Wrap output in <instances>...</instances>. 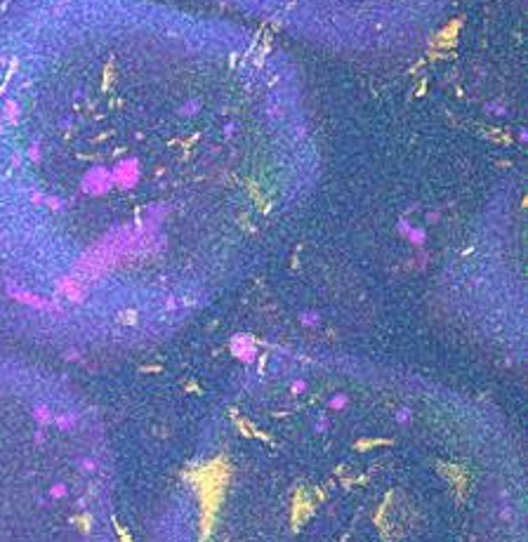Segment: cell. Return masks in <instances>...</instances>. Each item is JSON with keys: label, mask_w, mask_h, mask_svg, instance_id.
Here are the masks:
<instances>
[{"label": "cell", "mask_w": 528, "mask_h": 542, "mask_svg": "<svg viewBox=\"0 0 528 542\" xmlns=\"http://www.w3.org/2000/svg\"><path fill=\"white\" fill-rule=\"evenodd\" d=\"M111 179H113L118 186H123V189L135 186L137 184V179H140V165H137V161L132 158V161L118 163L116 170L111 172Z\"/></svg>", "instance_id": "1"}, {"label": "cell", "mask_w": 528, "mask_h": 542, "mask_svg": "<svg viewBox=\"0 0 528 542\" xmlns=\"http://www.w3.org/2000/svg\"><path fill=\"white\" fill-rule=\"evenodd\" d=\"M111 184H113L111 172H106L104 168H97V170H92L85 177V182H83L85 191H90V194H104V191H109V189H111Z\"/></svg>", "instance_id": "2"}, {"label": "cell", "mask_w": 528, "mask_h": 542, "mask_svg": "<svg viewBox=\"0 0 528 542\" xmlns=\"http://www.w3.org/2000/svg\"><path fill=\"white\" fill-rule=\"evenodd\" d=\"M231 351L233 356L243 358V361H252L255 358V344L250 340L248 335H236L231 340Z\"/></svg>", "instance_id": "3"}, {"label": "cell", "mask_w": 528, "mask_h": 542, "mask_svg": "<svg viewBox=\"0 0 528 542\" xmlns=\"http://www.w3.org/2000/svg\"><path fill=\"white\" fill-rule=\"evenodd\" d=\"M406 236H408V240H413L415 245H422V243L427 240V233L422 231V229H411V231L406 233Z\"/></svg>", "instance_id": "4"}, {"label": "cell", "mask_w": 528, "mask_h": 542, "mask_svg": "<svg viewBox=\"0 0 528 542\" xmlns=\"http://www.w3.org/2000/svg\"><path fill=\"white\" fill-rule=\"evenodd\" d=\"M198 108H201V101H189V104H184V106H182V113H187V116H191V113H196V111H198Z\"/></svg>", "instance_id": "5"}, {"label": "cell", "mask_w": 528, "mask_h": 542, "mask_svg": "<svg viewBox=\"0 0 528 542\" xmlns=\"http://www.w3.org/2000/svg\"><path fill=\"white\" fill-rule=\"evenodd\" d=\"M300 321H302L304 325H314V323H319V314H309V311H307V314L300 316Z\"/></svg>", "instance_id": "6"}, {"label": "cell", "mask_w": 528, "mask_h": 542, "mask_svg": "<svg viewBox=\"0 0 528 542\" xmlns=\"http://www.w3.org/2000/svg\"><path fill=\"white\" fill-rule=\"evenodd\" d=\"M344 403H347V398H344V396H335V398H333V408H342Z\"/></svg>", "instance_id": "7"}, {"label": "cell", "mask_w": 528, "mask_h": 542, "mask_svg": "<svg viewBox=\"0 0 528 542\" xmlns=\"http://www.w3.org/2000/svg\"><path fill=\"white\" fill-rule=\"evenodd\" d=\"M399 229H401V233H404V236H406V233H408V231H411V229H413V226H411V224H408V222H406V219H401V222H399Z\"/></svg>", "instance_id": "8"}, {"label": "cell", "mask_w": 528, "mask_h": 542, "mask_svg": "<svg viewBox=\"0 0 528 542\" xmlns=\"http://www.w3.org/2000/svg\"><path fill=\"white\" fill-rule=\"evenodd\" d=\"M293 389H295V391H302V389H304V382H295V384H293Z\"/></svg>", "instance_id": "9"}]
</instances>
